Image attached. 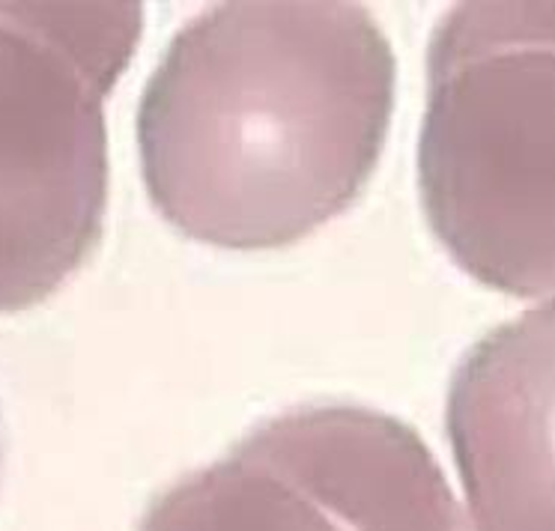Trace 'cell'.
Listing matches in <instances>:
<instances>
[{
    "mask_svg": "<svg viewBox=\"0 0 555 531\" xmlns=\"http://www.w3.org/2000/svg\"><path fill=\"white\" fill-rule=\"evenodd\" d=\"M398 61L356 3H221L173 37L138 108L150 200L189 239L272 251L374 177Z\"/></svg>",
    "mask_w": 555,
    "mask_h": 531,
    "instance_id": "obj_1",
    "label": "cell"
},
{
    "mask_svg": "<svg viewBox=\"0 0 555 531\" xmlns=\"http://www.w3.org/2000/svg\"><path fill=\"white\" fill-rule=\"evenodd\" d=\"M553 3H460L442 15L418 144L424 216L463 272L517 299L553 296Z\"/></svg>",
    "mask_w": 555,
    "mask_h": 531,
    "instance_id": "obj_2",
    "label": "cell"
},
{
    "mask_svg": "<svg viewBox=\"0 0 555 531\" xmlns=\"http://www.w3.org/2000/svg\"><path fill=\"white\" fill-rule=\"evenodd\" d=\"M141 30V3H0V314L46 302L96 251L105 102Z\"/></svg>",
    "mask_w": 555,
    "mask_h": 531,
    "instance_id": "obj_3",
    "label": "cell"
},
{
    "mask_svg": "<svg viewBox=\"0 0 555 531\" xmlns=\"http://www.w3.org/2000/svg\"><path fill=\"white\" fill-rule=\"evenodd\" d=\"M553 302L490 332L448 391L472 531H555Z\"/></svg>",
    "mask_w": 555,
    "mask_h": 531,
    "instance_id": "obj_4",
    "label": "cell"
},
{
    "mask_svg": "<svg viewBox=\"0 0 555 531\" xmlns=\"http://www.w3.org/2000/svg\"><path fill=\"white\" fill-rule=\"evenodd\" d=\"M236 451L291 478L347 531H463L457 498L410 424L364 406H302Z\"/></svg>",
    "mask_w": 555,
    "mask_h": 531,
    "instance_id": "obj_5",
    "label": "cell"
},
{
    "mask_svg": "<svg viewBox=\"0 0 555 531\" xmlns=\"http://www.w3.org/2000/svg\"><path fill=\"white\" fill-rule=\"evenodd\" d=\"M138 531H347L291 478L242 451L158 495Z\"/></svg>",
    "mask_w": 555,
    "mask_h": 531,
    "instance_id": "obj_6",
    "label": "cell"
}]
</instances>
